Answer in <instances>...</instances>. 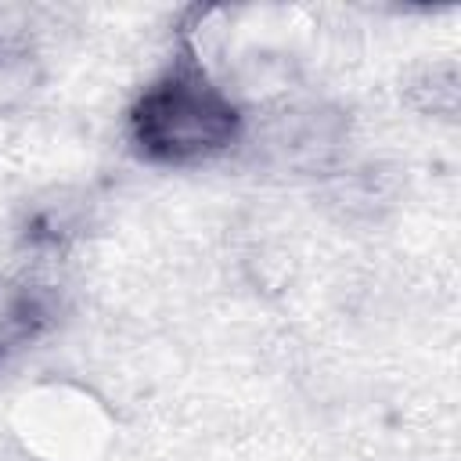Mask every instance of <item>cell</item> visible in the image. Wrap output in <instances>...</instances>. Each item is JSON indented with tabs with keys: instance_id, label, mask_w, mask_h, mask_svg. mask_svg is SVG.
Listing matches in <instances>:
<instances>
[{
	"instance_id": "cell-1",
	"label": "cell",
	"mask_w": 461,
	"mask_h": 461,
	"mask_svg": "<svg viewBox=\"0 0 461 461\" xmlns=\"http://www.w3.org/2000/svg\"><path fill=\"white\" fill-rule=\"evenodd\" d=\"M241 133L227 90L212 86L202 68L184 65L144 90L133 108V140L158 162H202L227 151Z\"/></svg>"
},
{
	"instance_id": "cell-2",
	"label": "cell",
	"mask_w": 461,
	"mask_h": 461,
	"mask_svg": "<svg viewBox=\"0 0 461 461\" xmlns=\"http://www.w3.org/2000/svg\"><path fill=\"white\" fill-rule=\"evenodd\" d=\"M252 158L267 169L328 176L346 166L349 148V115L328 101H277L263 108L252 133Z\"/></svg>"
},
{
	"instance_id": "cell-3",
	"label": "cell",
	"mask_w": 461,
	"mask_h": 461,
	"mask_svg": "<svg viewBox=\"0 0 461 461\" xmlns=\"http://www.w3.org/2000/svg\"><path fill=\"white\" fill-rule=\"evenodd\" d=\"M321 209L346 227L382 223L400 202V176L382 162H346L321 176Z\"/></svg>"
},
{
	"instance_id": "cell-4",
	"label": "cell",
	"mask_w": 461,
	"mask_h": 461,
	"mask_svg": "<svg viewBox=\"0 0 461 461\" xmlns=\"http://www.w3.org/2000/svg\"><path fill=\"white\" fill-rule=\"evenodd\" d=\"M403 101L429 119L454 122L461 112V72L454 61H425L407 72Z\"/></svg>"
},
{
	"instance_id": "cell-5",
	"label": "cell",
	"mask_w": 461,
	"mask_h": 461,
	"mask_svg": "<svg viewBox=\"0 0 461 461\" xmlns=\"http://www.w3.org/2000/svg\"><path fill=\"white\" fill-rule=\"evenodd\" d=\"M47 321V288L29 277H0V353L32 339Z\"/></svg>"
},
{
	"instance_id": "cell-6",
	"label": "cell",
	"mask_w": 461,
	"mask_h": 461,
	"mask_svg": "<svg viewBox=\"0 0 461 461\" xmlns=\"http://www.w3.org/2000/svg\"><path fill=\"white\" fill-rule=\"evenodd\" d=\"M40 86V61L29 47H0V112L22 108Z\"/></svg>"
}]
</instances>
